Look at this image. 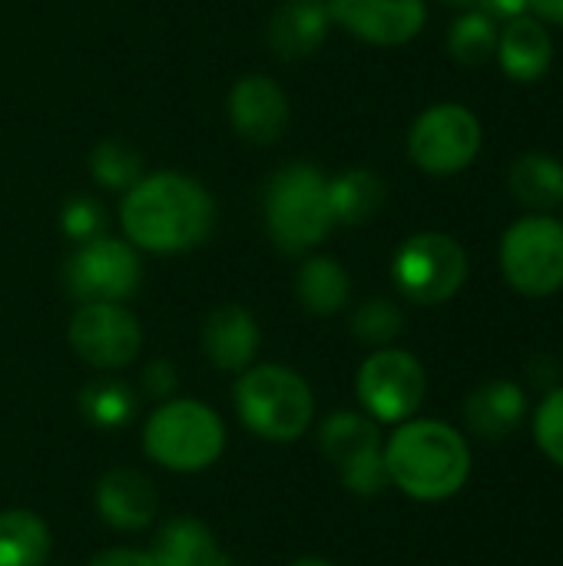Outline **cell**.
<instances>
[{"label":"cell","instance_id":"obj_3","mask_svg":"<svg viewBox=\"0 0 563 566\" xmlns=\"http://www.w3.org/2000/svg\"><path fill=\"white\" fill-rule=\"evenodd\" d=\"M265 229L285 255L315 249L335 226L329 209V179L312 163H289L275 169L262 192Z\"/></svg>","mask_w":563,"mask_h":566},{"label":"cell","instance_id":"obj_27","mask_svg":"<svg viewBox=\"0 0 563 566\" xmlns=\"http://www.w3.org/2000/svg\"><path fill=\"white\" fill-rule=\"evenodd\" d=\"M90 172L100 186L126 192L143 179V156L123 139H100L90 153Z\"/></svg>","mask_w":563,"mask_h":566},{"label":"cell","instance_id":"obj_37","mask_svg":"<svg viewBox=\"0 0 563 566\" xmlns=\"http://www.w3.org/2000/svg\"><path fill=\"white\" fill-rule=\"evenodd\" d=\"M438 3H445V7H471L478 0H438Z\"/></svg>","mask_w":563,"mask_h":566},{"label":"cell","instance_id":"obj_20","mask_svg":"<svg viewBox=\"0 0 563 566\" xmlns=\"http://www.w3.org/2000/svg\"><path fill=\"white\" fill-rule=\"evenodd\" d=\"M156 566H236L216 544L212 531L196 517H173L159 527L153 551Z\"/></svg>","mask_w":563,"mask_h":566},{"label":"cell","instance_id":"obj_22","mask_svg":"<svg viewBox=\"0 0 563 566\" xmlns=\"http://www.w3.org/2000/svg\"><path fill=\"white\" fill-rule=\"evenodd\" d=\"M388 189L372 169H348L329 179V209L335 226H365L385 209Z\"/></svg>","mask_w":563,"mask_h":566},{"label":"cell","instance_id":"obj_26","mask_svg":"<svg viewBox=\"0 0 563 566\" xmlns=\"http://www.w3.org/2000/svg\"><path fill=\"white\" fill-rule=\"evenodd\" d=\"M498 33L501 27L494 17H488L484 10H468L448 30V53L461 66H484L498 53Z\"/></svg>","mask_w":563,"mask_h":566},{"label":"cell","instance_id":"obj_24","mask_svg":"<svg viewBox=\"0 0 563 566\" xmlns=\"http://www.w3.org/2000/svg\"><path fill=\"white\" fill-rule=\"evenodd\" d=\"M53 551L50 527L33 511H0V566H46Z\"/></svg>","mask_w":563,"mask_h":566},{"label":"cell","instance_id":"obj_4","mask_svg":"<svg viewBox=\"0 0 563 566\" xmlns=\"http://www.w3.org/2000/svg\"><path fill=\"white\" fill-rule=\"evenodd\" d=\"M239 421L262 441H295L309 431L315 415L312 388L302 375L282 365L246 368L236 381Z\"/></svg>","mask_w":563,"mask_h":566},{"label":"cell","instance_id":"obj_21","mask_svg":"<svg viewBox=\"0 0 563 566\" xmlns=\"http://www.w3.org/2000/svg\"><path fill=\"white\" fill-rule=\"evenodd\" d=\"M508 186L531 212H551L563 206V163L551 153H524L511 163Z\"/></svg>","mask_w":563,"mask_h":566},{"label":"cell","instance_id":"obj_33","mask_svg":"<svg viewBox=\"0 0 563 566\" xmlns=\"http://www.w3.org/2000/svg\"><path fill=\"white\" fill-rule=\"evenodd\" d=\"M90 566H156L149 554L143 551H133V547H110V551H100Z\"/></svg>","mask_w":563,"mask_h":566},{"label":"cell","instance_id":"obj_18","mask_svg":"<svg viewBox=\"0 0 563 566\" xmlns=\"http://www.w3.org/2000/svg\"><path fill=\"white\" fill-rule=\"evenodd\" d=\"M259 325L242 305H222L202 322V352L222 371H246L259 355Z\"/></svg>","mask_w":563,"mask_h":566},{"label":"cell","instance_id":"obj_8","mask_svg":"<svg viewBox=\"0 0 563 566\" xmlns=\"http://www.w3.org/2000/svg\"><path fill=\"white\" fill-rule=\"evenodd\" d=\"M481 119L461 103L428 106L408 129V156L431 176H455L481 153Z\"/></svg>","mask_w":563,"mask_h":566},{"label":"cell","instance_id":"obj_9","mask_svg":"<svg viewBox=\"0 0 563 566\" xmlns=\"http://www.w3.org/2000/svg\"><path fill=\"white\" fill-rule=\"evenodd\" d=\"M355 391L372 421L405 424L425 401L428 375L421 361L405 348H375L355 378Z\"/></svg>","mask_w":563,"mask_h":566},{"label":"cell","instance_id":"obj_13","mask_svg":"<svg viewBox=\"0 0 563 566\" xmlns=\"http://www.w3.org/2000/svg\"><path fill=\"white\" fill-rule=\"evenodd\" d=\"M332 23L375 46H402L428 23L425 0H329Z\"/></svg>","mask_w":563,"mask_h":566},{"label":"cell","instance_id":"obj_19","mask_svg":"<svg viewBox=\"0 0 563 566\" xmlns=\"http://www.w3.org/2000/svg\"><path fill=\"white\" fill-rule=\"evenodd\" d=\"M332 27L329 0H282L269 17V46L282 60L312 56Z\"/></svg>","mask_w":563,"mask_h":566},{"label":"cell","instance_id":"obj_17","mask_svg":"<svg viewBox=\"0 0 563 566\" xmlns=\"http://www.w3.org/2000/svg\"><path fill=\"white\" fill-rule=\"evenodd\" d=\"M494 56L504 76H511L514 83H538L554 63V36L544 20L521 13L514 20H504Z\"/></svg>","mask_w":563,"mask_h":566},{"label":"cell","instance_id":"obj_6","mask_svg":"<svg viewBox=\"0 0 563 566\" xmlns=\"http://www.w3.org/2000/svg\"><path fill=\"white\" fill-rule=\"evenodd\" d=\"M392 279L415 305L451 302L468 282V252L448 232H415L398 245Z\"/></svg>","mask_w":563,"mask_h":566},{"label":"cell","instance_id":"obj_35","mask_svg":"<svg viewBox=\"0 0 563 566\" xmlns=\"http://www.w3.org/2000/svg\"><path fill=\"white\" fill-rule=\"evenodd\" d=\"M528 7L534 10L538 20L563 27V0H528Z\"/></svg>","mask_w":563,"mask_h":566},{"label":"cell","instance_id":"obj_30","mask_svg":"<svg viewBox=\"0 0 563 566\" xmlns=\"http://www.w3.org/2000/svg\"><path fill=\"white\" fill-rule=\"evenodd\" d=\"M60 226L80 245V242H90V239L103 235L106 216H103V206L93 196H73L60 209Z\"/></svg>","mask_w":563,"mask_h":566},{"label":"cell","instance_id":"obj_36","mask_svg":"<svg viewBox=\"0 0 563 566\" xmlns=\"http://www.w3.org/2000/svg\"><path fill=\"white\" fill-rule=\"evenodd\" d=\"M292 566H332L329 560H319V557H302V560H295Z\"/></svg>","mask_w":563,"mask_h":566},{"label":"cell","instance_id":"obj_10","mask_svg":"<svg viewBox=\"0 0 563 566\" xmlns=\"http://www.w3.org/2000/svg\"><path fill=\"white\" fill-rule=\"evenodd\" d=\"M319 448L329 464L338 471L342 484L355 494H378L388 484L385 474V444L378 421L358 411H335L319 428Z\"/></svg>","mask_w":563,"mask_h":566},{"label":"cell","instance_id":"obj_34","mask_svg":"<svg viewBox=\"0 0 563 566\" xmlns=\"http://www.w3.org/2000/svg\"><path fill=\"white\" fill-rule=\"evenodd\" d=\"M478 10H484L494 20H514L521 13H528V0H478Z\"/></svg>","mask_w":563,"mask_h":566},{"label":"cell","instance_id":"obj_12","mask_svg":"<svg viewBox=\"0 0 563 566\" xmlns=\"http://www.w3.org/2000/svg\"><path fill=\"white\" fill-rule=\"evenodd\" d=\"M70 345L86 365L116 371L139 355L143 328L119 302H86L70 318Z\"/></svg>","mask_w":563,"mask_h":566},{"label":"cell","instance_id":"obj_29","mask_svg":"<svg viewBox=\"0 0 563 566\" xmlns=\"http://www.w3.org/2000/svg\"><path fill=\"white\" fill-rule=\"evenodd\" d=\"M531 428H534V444H538V451H541L551 464L563 468V385L561 388H554V391H548V395L541 398Z\"/></svg>","mask_w":563,"mask_h":566},{"label":"cell","instance_id":"obj_5","mask_svg":"<svg viewBox=\"0 0 563 566\" xmlns=\"http://www.w3.org/2000/svg\"><path fill=\"white\" fill-rule=\"evenodd\" d=\"M143 448L166 471L196 474L219 461L226 448V428L209 405L179 398L149 415L143 428Z\"/></svg>","mask_w":563,"mask_h":566},{"label":"cell","instance_id":"obj_14","mask_svg":"<svg viewBox=\"0 0 563 566\" xmlns=\"http://www.w3.org/2000/svg\"><path fill=\"white\" fill-rule=\"evenodd\" d=\"M289 119H292L289 96L275 80H269L265 73H249L236 80L229 93V123L246 143L256 146L275 143L285 133Z\"/></svg>","mask_w":563,"mask_h":566},{"label":"cell","instance_id":"obj_25","mask_svg":"<svg viewBox=\"0 0 563 566\" xmlns=\"http://www.w3.org/2000/svg\"><path fill=\"white\" fill-rule=\"evenodd\" d=\"M139 408L136 391L119 381V378H96L80 391V415L93 424V428H123L133 421Z\"/></svg>","mask_w":563,"mask_h":566},{"label":"cell","instance_id":"obj_16","mask_svg":"<svg viewBox=\"0 0 563 566\" xmlns=\"http://www.w3.org/2000/svg\"><path fill=\"white\" fill-rule=\"evenodd\" d=\"M96 511L116 531H143L159 514L156 484L133 468H113L96 484Z\"/></svg>","mask_w":563,"mask_h":566},{"label":"cell","instance_id":"obj_15","mask_svg":"<svg viewBox=\"0 0 563 566\" xmlns=\"http://www.w3.org/2000/svg\"><path fill=\"white\" fill-rule=\"evenodd\" d=\"M528 391L511 378L478 385L465 398V424L481 441H508L528 421Z\"/></svg>","mask_w":563,"mask_h":566},{"label":"cell","instance_id":"obj_28","mask_svg":"<svg viewBox=\"0 0 563 566\" xmlns=\"http://www.w3.org/2000/svg\"><path fill=\"white\" fill-rule=\"evenodd\" d=\"M405 328V315L395 302L388 298H368L365 305L355 308L352 315V332L362 345L372 348H388Z\"/></svg>","mask_w":563,"mask_h":566},{"label":"cell","instance_id":"obj_23","mask_svg":"<svg viewBox=\"0 0 563 566\" xmlns=\"http://www.w3.org/2000/svg\"><path fill=\"white\" fill-rule=\"evenodd\" d=\"M295 295L312 315H335L352 295V279L332 255H312L295 275Z\"/></svg>","mask_w":563,"mask_h":566},{"label":"cell","instance_id":"obj_11","mask_svg":"<svg viewBox=\"0 0 563 566\" xmlns=\"http://www.w3.org/2000/svg\"><path fill=\"white\" fill-rule=\"evenodd\" d=\"M139 255L126 239L96 235L90 242H80L66 265H63V285L66 292L86 305V302H123L139 285Z\"/></svg>","mask_w":563,"mask_h":566},{"label":"cell","instance_id":"obj_7","mask_svg":"<svg viewBox=\"0 0 563 566\" xmlns=\"http://www.w3.org/2000/svg\"><path fill=\"white\" fill-rule=\"evenodd\" d=\"M501 272L518 295L548 298L563 289V222L534 212L501 235Z\"/></svg>","mask_w":563,"mask_h":566},{"label":"cell","instance_id":"obj_32","mask_svg":"<svg viewBox=\"0 0 563 566\" xmlns=\"http://www.w3.org/2000/svg\"><path fill=\"white\" fill-rule=\"evenodd\" d=\"M176 368L169 361H153L146 371H143V388L153 395V398H166L176 391Z\"/></svg>","mask_w":563,"mask_h":566},{"label":"cell","instance_id":"obj_1","mask_svg":"<svg viewBox=\"0 0 563 566\" xmlns=\"http://www.w3.org/2000/svg\"><path fill=\"white\" fill-rule=\"evenodd\" d=\"M119 222L133 249L173 255L202 245L216 226V202L183 172H153L126 189Z\"/></svg>","mask_w":563,"mask_h":566},{"label":"cell","instance_id":"obj_31","mask_svg":"<svg viewBox=\"0 0 563 566\" xmlns=\"http://www.w3.org/2000/svg\"><path fill=\"white\" fill-rule=\"evenodd\" d=\"M528 381L538 388V391H554V388H561L563 385V371L561 365H557V358H551V355H534L531 361H528Z\"/></svg>","mask_w":563,"mask_h":566},{"label":"cell","instance_id":"obj_2","mask_svg":"<svg viewBox=\"0 0 563 566\" xmlns=\"http://www.w3.org/2000/svg\"><path fill=\"white\" fill-rule=\"evenodd\" d=\"M385 474L411 501H448L471 478L468 438L445 421L411 418L385 444Z\"/></svg>","mask_w":563,"mask_h":566}]
</instances>
